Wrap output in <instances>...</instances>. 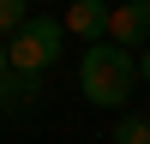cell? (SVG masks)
I'll use <instances>...</instances> for the list:
<instances>
[{
	"instance_id": "obj_1",
	"label": "cell",
	"mask_w": 150,
	"mask_h": 144,
	"mask_svg": "<svg viewBox=\"0 0 150 144\" xmlns=\"http://www.w3.org/2000/svg\"><path fill=\"white\" fill-rule=\"evenodd\" d=\"M132 84H138L132 48L108 42V36L84 48V60H78V90H84V102H96V108H126V102H132Z\"/></svg>"
},
{
	"instance_id": "obj_2",
	"label": "cell",
	"mask_w": 150,
	"mask_h": 144,
	"mask_svg": "<svg viewBox=\"0 0 150 144\" xmlns=\"http://www.w3.org/2000/svg\"><path fill=\"white\" fill-rule=\"evenodd\" d=\"M60 48H66V24L48 18V12H24L18 30H6V66L24 78H42L60 60Z\"/></svg>"
},
{
	"instance_id": "obj_3",
	"label": "cell",
	"mask_w": 150,
	"mask_h": 144,
	"mask_svg": "<svg viewBox=\"0 0 150 144\" xmlns=\"http://www.w3.org/2000/svg\"><path fill=\"white\" fill-rule=\"evenodd\" d=\"M102 36L120 42V48H144V42H150V0H126V6H114Z\"/></svg>"
},
{
	"instance_id": "obj_4",
	"label": "cell",
	"mask_w": 150,
	"mask_h": 144,
	"mask_svg": "<svg viewBox=\"0 0 150 144\" xmlns=\"http://www.w3.org/2000/svg\"><path fill=\"white\" fill-rule=\"evenodd\" d=\"M60 24H66V36L102 42V30H108V6H102V0H72V6L60 12Z\"/></svg>"
},
{
	"instance_id": "obj_5",
	"label": "cell",
	"mask_w": 150,
	"mask_h": 144,
	"mask_svg": "<svg viewBox=\"0 0 150 144\" xmlns=\"http://www.w3.org/2000/svg\"><path fill=\"white\" fill-rule=\"evenodd\" d=\"M30 102H42V78H24V72H6L0 78V114H12L18 120Z\"/></svg>"
},
{
	"instance_id": "obj_6",
	"label": "cell",
	"mask_w": 150,
	"mask_h": 144,
	"mask_svg": "<svg viewBox=\"0 0 150 144\" xmlns=\"http://www.w3.org/2000/svg\"><path fill=\"white\" fill-rule=\"evenodd\" d=\"M114 144H150V120L120 114V120H114Z\"/></svg>"
},
{
	"instance_id": "obj_7",
	"label": "cell",
	"mask_w": 150,
	"mask_h": 144,
	"mask_svg": "<svg viewBox=\"0 0 150 144\" xmlns=\"http://www.w3.org/2000/svg\"><path fill=\"white\" fill-rule=\"evenodd\" d=\"M30 12V0H0V36L6 30H18V18Z\"/></svg>"
},
{
	"instance_id": "obj_8",
	"label": "cell",
	"mask_w": 150,
	"mask_h": 144,
	"mask_svg": "<svg viewBox=\"0 0 150 144\" xmlns=\"http://www.w3.org/2000/svg\"><path fill=\"white\" fill-rule=\"evenodd\" d=\"M138 78L150 84V42H144V54H138Z\"/></svg>"
},
{
	"instance_id": "obj_9",
	"label": "cell",
	"mask_w": 150,
	"mask_h": 144,
	"mask_svg": "<svg viewBox=\"0 0 150 144\" xmlns=\"http://www.w3.org/2000/svg\"><path fill=\"white\" fill-rule=\"evenodd\" d=\"M6 72H12V66H6V42H0V78H6Z\"/></svg>"
}]
</instances>
